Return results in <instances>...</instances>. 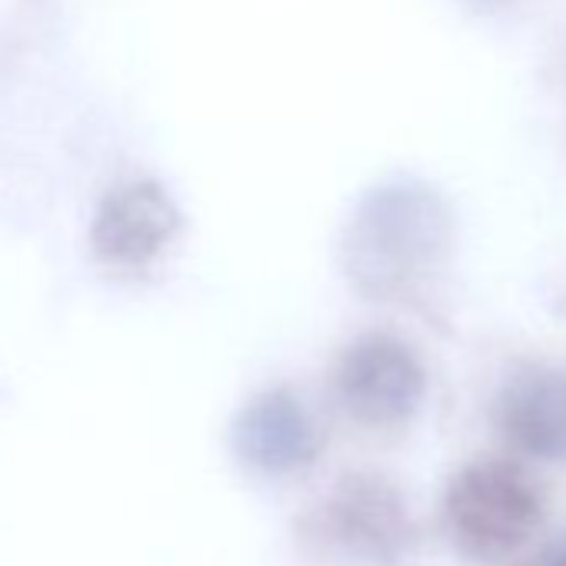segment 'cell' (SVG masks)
Masks as SVG:
<instances>
[{"instance_id":"6da1fadb","label":"cell","mask_w":566,"mask_h":566,"mask_svg":"<svg viewBox=\"0 0 566 566\" xmlns=\"http://www.w3.org/2000/svg\"><path fill=\"white\" fill-rule=\"evenodd\" d=\"M453 217L423 180H387L360 197L344 230V270L370 301L420 294L447 266Z\"/></svg>"},{"instance_id":"7a4b0ae2","label":"cell","mask_w":566,"mask_h":566,"mask_svg":"<svg viewBox=\"0 0 566 566\" xmlns=\"http://www.w3.org/2000/svg\"><path fill=\"white\" fill-rule=\"evenodd\" d=\"M453 546L476 563L516 553L543 520V496L530 473L510 460H476L463 467L443 500Z\"/></svg>"},{"instance_id":"3957f363","label":"cell","mask_w":566,"mask_h":566,"mask_svg":"<svg viewBox=\"0 0 566 566\" xmlns=\"http://www.w3.org/2000/svg\"><path fill=\"white\" fill-rule=\"evenodd\" d=\"M337 394L360 423L397 427L420 407L427 374L403 340L370 334L344 350L337 364Z\"/></svg>"},{"instance_id":"277c9868","label":"cell","mask_w":566,"mask_h":566,"mask_svg":"<svg viewBox=\"0 0 566 566\" xmlns=\"http://www.w3.org/2000/svg\"><path fill=\"white\" fill-rule=\"evenodd\" d=\"M180 230L174 197L154 180H127L114 187L91 227L94 253L117 270H140L154 263Z\"/></svg>"},{"instance_id":"5b68a950","label":"cell","mask_w":566,"mask_h":566,"mask_svg":"<svg viewBox=\"0 0 566 566\" xmlns=\"http://www.w3.org/2000/svg\"><path fill=\"white\" fill-rule=\"evenodd\" d=\"M327 523L337 543L370 563H397L417 536L403 493L370 473L340 480L327 503Z\"/></svg>"},{"instance_id":"8992f818","label":"cell","mask_w":566,"mask_h":566,"mask_svg":"<svg viewBox=\"0 0 566 566\" xmlns=\"http://www.w3.org/2000/svg\"><path fill=\"white\" fill-rule=\"evenodd\" d=\"M233 447L253 470L280 476L311 467L321 450V437L291 390H266L240 410L233 423Z\"/></svg>"},{"instance_id":"52a82bcc","label":"cell","mask_w":566,"mask_h":566,"mask_svg":"<svg viewBox=\"0 0 566 566\" xmlns=\"http://www.w3.org/2000/svg\"><path fill=\"white\" fill-rule=\"evenodd\" d=\"M496 427L526 457L566 460V374L546 367L513 374L496 397Z\"/></svg>"},{"instance_id":"ba28073f","label":"cell","mask_w":566,"mask_h":566,"mask_svg":"<svg viewBox=\"0 0 566 566\" xmlns=\"http://www.w3.org/2000/svg\"><path fill=\"white\" fill-rule=\"evenodd\" d=\"M533 566H566V539H559V543L546 546V549H543V556H539Z\"/></svg>"},{"instance_id":"9c48e42d","label":"cell","mask_w":566,"mask_h":566,"mask_svg":"<svg viewBox=\"0 0 566 566\" xmlns=\"http://www.w3.org/2000/svg\"><path fill=\"white\" fill-rule=\"evenodd\" d=\"M473 8H496V4H506V0H467Z\"/></svg>"}]
</instances>
